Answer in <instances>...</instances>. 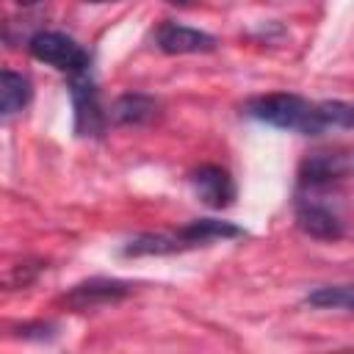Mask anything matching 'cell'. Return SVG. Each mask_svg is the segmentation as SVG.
<instances>
[{
	"label": "cell",
	"instance_id": "1",
	"mask_svg": "<svg viewBox=\"0 0 354 354\" xmlns=\"http://www.w3.org/2000/svg\"><path fill=\"white\" fill-rule=\"evenodd\" d=\"M243 113L249 119H257L263 124L301 133V136H321L326 133L324 119L318 113V102H310L299 94H263L243 105Z\"/></svg>",
	"mask_w": 354,
	"mask_h": 354
},
{
	"label": "cell",
	"instance_id": "2",
	"mask_svg": "<svg viewBox=\"0 0 354 354\" xmlns=\"http://www.w3.org/2000/svg\"><path fill=\"white\" fill-rule=\"evenodd\" d=\"M28 53L41 61V64H50L61 72H86L91 69V53L83 50L72 36L66 33H58V30H39L28 39Z\"/></svg>",
	"mask_w": 354,
	"mask_h": 354
},
{
	"label": "cell",
	"instance_id": "3",
	"mask_svg": "<svg viewBox=\"0 0 354 354\" xmlns=\"http://www.w3.org/2000/svg\"><path fill=\"white\" fill-rule=\"evenodd\" d=\"M69 97L75 108V133L77 136H102L105 130V111L100 105V91L91 77V69L69 75Z\"/></svg>",
	"mask_w": 354,
	"mask_h": 354
},
{
	"label": "cell",
	"instance_id": "4",
	"mask_svg": "<svg viewBox=\"0 0 354 354\" xmlns=\"http://www.w3.org/2000/svg\"><path fill=\"white\" fill-rule=\"evenodd\" d=\"M133 290H136L133 282L111 279V277H91V279H86V282L72 285V288L61 296V304L69 307V310H97V307L116 304V301L127 299Z\"/></svg>",
	"mask_w": 354,
	"mask_h": 354
},
{
	"label": "cell",
	"instance_id": "5",
	"mask_svg": "<svg viewBox=\"0 0 354 354\" xmlns=\"http://www.w3.org/2000/svg\"><path fill=\"white\" fill-rule=\"evenodd\" d=\"M354 174V152L329 149V152H310L299 166V185L301 188H326L337 180Z\"/></svg>",
	"mask_w": 354,
	"mask_h": 354
},
{
	"label": "cell",
	"instance_id": "6",
	"mask_svg": "<svg viewBox=\"0 0 354 354\" xmlns=\"http://www.w3.org/2000/svg\"><path fill=\"white\" fill-rule=\"evenodd\" d=\"M188 180H191V188L199 196V202L213 210L230 207L235 202V183H232L230 171L216 163H205V166L194 169Z\"/></svg>",
	"mask_w": 354,
	"mask_h": 354
},
{
	"label": "cell",
	"instance_id": "7",
	"mask_svg": "<svg viewBox=\"0 0 354 354\" xmlns=\"http://www.w3.org/2000/svg\"><path fill=\"white\" fill-rule=\"evenodd\" d=\"M155 44L169 53V55H185V53H210L216 50V36L188 28V25H177V22H163L155 33Z\"/></svg>",
	"mask_w": 354,
	"mask_h": 354
},
{
	"label": "cell",
	"instance_id": "8",
	"mask_svg": "<svg viewBox=\"0 0 354 354\" xmlns=\"http://www.w3.org/2000/svg\"><path fill=\"white\" fill-rule=\"evenodd\" d=\"M296 227L315 241H340L346 232L340 216L318 202H301L296 207Z\"/></svg>",
	"mask_w": 354,
	"mask_h": 354
},
{
	"label": "cell",
	"instance_id": "9",
	"mask_svg": "<svg viewBox=\"0 0 354 354\" xmlns=\"http://www.w3.org/2000/svg\"><path fill=\"white\" fill-rule=\"evenodd\" d=\"M160 111V102L149 94H141V91H127L122 97L113 100L111 111H108V119L113 124H124V127H141V124H149Z\"/></svg>",
	"mask_w": 354,
	"mask_h": 354
},
{
	"label": "cell",
	"instance_id": "10",
	"mask_svg": "<svg viewBox=\"0 0 354 354\" xmlns=\"http://www.w3.org/2000/svg\"><path fill=\"white\" fill-rule=\"evenodd\" d=\"M177 235L185 241L188 249H194V246H205V243H210V241L241 238V235H246V232H243L238 224H232V221H221V218H194V221L183 224V227L177 230Z\"/></svg>",
	"mask_w": 354,
	"mask_h": 354
},
{
	"label": "cell",
	"instance_id": "11",
	"mask_svg": "<svg viewBox=\"0 0 354 354\" xmlns=\"http://www.w3.org/2000/svg\"><path fill=\"white\" fill-rule=\"evenodd\" d=\"M183 249H188V246L177 232H141L122 246V254L124 257H149V254H174Z\"/></svg>",
	"mask_w": 354,
	"mask_h": 354
},
{
	"label": "cell",
	"instance_id": "12",
	"mask_svg": "<svg viewBox=\"0 0 354 354\" xmlns=\"http://www.w3.org/2000/svg\"><path fill=\"white\" fill-rule=\"evenodd\" d=\"M33 97L30 80L14 69H3L0 72V113L3 116H14L22 108H28Z\"/></svg>",
	"mask_w": 354,
	"mask_h": 354
},
{
	"label": "cell",
	"instance_id": "13",
	"mask_svg": "<svg viewBox=\"0 0 354 354\" xmlns=\"http://www.w3.org/2000/svg\"><path fill=\"white\" fill-rule=\"evenodd\" d=\"M304 304L315 310H354V282L315 288L304 296Z\"/></svg>",
	"mask_w": 354,
	"mask_h": 354
},
{
	"label": "cell",
	"instance_id": "14",
	"mask_svg": "<svg viewBox=\"0 0 354 354\" xmlns=\"http://www.w3.org/2000/svg\"><path fill=\"white\" fill-rule=\"evenodd\" d=\"M318 113L324 119V127H351L354 130V105L340 102V100H326L318 102Z\"/></svg>",
	"mask_w": 354,
	"mask_h": 354
},
{
	"label": "cell",
	"instance_id": "15",
	"mask_svg": "<svg viewBox=\"0 0 354 354\" xmlns=\"http://www.w3.org/2000/svg\"><path fill=\"white\" fill-rule=\"evenodd\" d=\"M41 271V263H19V266H11V271H8V277H6V285L8 288H25V285H30L33 282V277Z\"/></svg>",
	"mask_w": 354,
	"mask_h": 354
},
{
	"label": "cell",
	"instance_id": "16",
	"mask_svg": "<svg viewBox=\"0 0 354 354\" xmlns=\"http://www.w3.org/2000/svg\"><path fill=\"white\" fill-rule=\"evenodd\" d=\"M55 324H44V321H39V324H25V326H19V332H22V337H39V340H44V337H53L55 335Z\"/></svg>",
	"mask_w": 354,
	"mask_h": 354
},
{
	"label": "cell",
	"instance_id": "17",
	"mask_svg": "<svg viewBox=\"0 0 354 354\" xmlns=\"http://www.w3.org/2000/svg\"><path fill=\"white\" fill-rule=\"evenodd\" d=\"M169 3H171V6H188L191 0H169Z\"/></svg>",
	"mask_w": 354,
	"mask_h": 354
},
{
	"label": "cell",
	"instance_id": "18",
	"mask_svg": "<svg viewBox=\"0 0 354 354\" xmlns=\"http://www.w3.org/2000/svg\"><path fill=\"white\" fill-rule=\"evenodd\" d=\"M17 3H22V6H30V3H39V0H17Z\"/></svg>",
	"mask_w": 354,
	"mask_h": 354
},
{
	"label": "cell",
	"instance_id": "19",
	"mask_svg": "<svg viewBox=\"0 0 354 354\" xmlns=\"http://www.w3.org/2000/svg\"><path fill=\"white\" fill-rule=\"evenodd\" d=\"M91 3H105V0H91Z\"/></svg>",
	"mask_w": 354,
	"mask_h": 354
}]
</instances>
